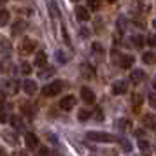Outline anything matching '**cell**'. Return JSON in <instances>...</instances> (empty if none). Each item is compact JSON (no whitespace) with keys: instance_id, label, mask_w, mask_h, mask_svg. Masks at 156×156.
<instances>
[{"instance_id":"1","label":"cell","mask_w":156,"mask_h":156,"mask_svg":"<svg viewBox=\"0 0 156 156\" xmlns=\"http://www.w3.org/2000/svg\"><path fill=\"white\" fill-rule=\"evenodd\" d=\"M86 137L95 142H116L118 140L112 133H107V132H88Z\"/></svg>"},{"instance_id":"2","label":"cell","mask_w":156,"mask_h":156,"mask_svg":"<svg viewBox=\"0 0 156 156\" xmlns=\"http://www.w3.org/2000/svg\"><path fill=\"white\" fill-rule=\"evenodd\" d=\"M62 88H63V83H62V81H53V83H49V84H46L42 88V95L48 97V98L56 97L58 93L62 91Z\"/></svg>"},{"instance_id":"3","label":"cell","mask_w":156,"mask_h":156,"mask_svg":"<svg viewBox=\"0 0 156 156\" xmlns=\"http://www.w3.org/2000/svg\"><path fill=\"white\" fill-rule=\"evenodd\" d=\"M18 51H20L21 56L32 55V53L35 51V41H34V39H23L21 44H20V48H18Z\"/></svg>"},{"instance_id":"4","label":"cell","mask_w":156,"mask_h":156,"mask_svg":"<svg viewBox=\"0 0 156 156\" xmlns=\"http://www.w3.org/2000/svg\"><path fill=\"white\" fill-rule=\"evenodd\" d=\"M0 90L4 93H7V95H16L18 90H20V84H18V81H2Z\"/></svg>"},{"instance_id":"5","label":"cell","mask_w":156,"mask_h":156,"mask_svg":"<svg viewBox=\"0 0 156 156\" xmlns=\"http://www.w3.org/2000/svg\"><path fill=\"white\" fill-rule=\"evenodd\" d=\"M25 144H27L28 149H37L39 147V137L35 133L28 132V133H25Z\"/></svg>"},{"instance_id":"6","label":"cell","mask_w":156,"mask_h":156,"mask_svg":"<svg viewBox=\"0 0 156 156\" xmlns=\"http://www.w3.org/2000/svg\"><path fill=\"white\" fill-rule=\"evenodd\" d=\"M74 105H76V97H74V95L63 97V98L60 100V109H62V111H70Z\"/></svg>"},{"instance_id":"7","label":"cell","mask_w":156,"mask_h":156,"mask_svg":"<svg viewBox=\"0 0 156 156\" xmlns=\"http://www.w3.org/2000/svg\"><path fill=\"white\" fill-rule=\"evenodd\" d=\"M23 91L27 93V95H35L37 93V83L34 79H27V81H23Z\"/></svg>"},{"instance_id":"8","label":"cell","mask_w":156,"mask_h":156,"mask_svg":"<svg viewBox=\"0 0 156 156\" xmlns=\"http://www.w3.org/2000/svg\"><path fill=\"white\" fill-rule=\"evenodd\" d=\"M144 79H146V74H144V70H140V69H133L132 74H130V81H132L133 84H140Z\"/></svg>"},{"instance_id":"9","label":"cell","mask_w":156,"mask_h":156,"mask_svg":"<svg viewBox=\"0 0 156 156\" xmlns=\"http://www.w3.org/2000/svg\"><path fill=\"white\" fill-rule=\"evenodd\" d=\"M128 90V83L126 81H116L112 84V93L114 95H123V93H126Z\"/></svg>"},{"instance_id":"10","label":"cell","mask_w":156,"mask_h":156,"mask_svg":"<svg viewBox=\"0 0 156 156\" xmlns=\"http://www.w3.org/2000/svg\"><path fill=\"white\" fill-rule=\"evenodd\" d=\"M81 98L84 100L86 104H95V93L90 88H81Z\"/></svg>"},{"instance_id":"11","label":"cell","mask_w":156,"mask_h":156,"mask_svg":"<svg viewBox=\"0 0 156 156\" xmlns=\"http://www.w3.org/2000/svg\"><path fill=\"white\" fill-rule=\"evenodd\" d=\"M27 21H23V20H18V21H14V25H12V35H21L23 32L27 30Z\"/></svg>"},{"instance_id":"12","label":"cell","mask_w":156,"mask_h":156,"mask_svg":"<svg viewBox=\"0 0 156 156\" xmlns=\"http://www.w3.org/2000/svg\"><path fill=\"white\" fill-rule=\"evenodd\" d=\"M142 123H144V126H146V128L154 130V128H156V116H154V114H146V116L142 118Z\"/></svg>"},{"instance_id":"13","label":"cell","mask_w":156,"mask_h":156,"mask_svg":"<svg viewBox=\"0 0 156 156\" xmlns=\"http://www.w3.org/2000/svg\"><path fill=\"white\" fill-rule=\"evenodd\" d=\"M135 63V58L132 56V55H123L119 60V65L121 69H132V65Z\"/></svg>"},{"instance_id":"14","label":"cell","mask_w":156,"mask_h":156,"mask_svg":"<svg viewBox=\"0 0 156 156\" xmlns=\"http://www.w3.org/2000/svg\"><path fill=\"white\" fill-rule=\"evenodd\" d=\"M11 49H12L11 42H9L5 37H0V55H5L7 56L9 53H11Z\"/></svg>"},{"instance_id":"15","label":"cell","mask_w":156,"mask_h":156,"mask_svg":"<svg viewBox=\"0 0 156 156\" xmlns=\"http://www.w3.org/2000/svg\"><path fill=\"white\" fill-rule=\"evenodd\" d=\"M11 123H12V128H16L18 132H25V121H23L21 116H12Z\"/></svg>"},{"instance_id":"16","label":"cell","mask_w":156,"mask_h":156,"mask_svg":"<svg viewBox=\"0 0 156 156\" xmlns=\"http://www.w3.org/2000/svg\"><path fill=\"white\" fill-rule=\"evenodd\" d=\"M76 16H77L79 21H88L90 20V12H88V9L86 7H76Z\"/></svg>"},{"instance_id":"17","label":"cell","mask_w":156,"mask_h":156,"mask_svg":"<svg viewBox=\"0 0 156 156\" xmlns=\"http://www.w3.org/2000/svg\"><path fill=\"white\" fill-rule=\"evenodd\" d=\"M116 126L119 128V130H123V132H128V130H132V121L126 119V118H121V119H118Z\"/></svg>"},{"instance_id":"18","label":"cell","mask_w":156,"mask_h":156,"mask_svg":"<svg viewBox=\"0 0 156 156\" xmlns=\"http://www.w3.org/2000/svg\"><path fill=\"white\" fill-rule=\"evenodd\" d=\"M142 62H144L146 65H154L156 63V53L147 51L146 55H142Z\"/></svg>"},{"instance_id":"19","label":"cell","mask_w":156,"mask_h":156,"mask_svg":"<svg viewBox=\"0 0 156 156\" xmlns=\"http://www.w3.org/2000/svg\"><path fill=\"white\" fill-rule=\"evenodd\" d=\"M46 63H48V55L44 51H39L35 55V65L37 67H44Z\"/></svg>"},{"instance_id":"20","label":"cell","mask_w":156,"mask_h":156,"mask_svg":"<svg viewBox=\"0 0 156 156\" xmlns=\"http://www.w3.org/2000/svg\"><path fill=\"white\" fill-rule=\"evenodd\" d=\"M132 105H133V112H139L140 111V105H142V95L135 93L132 97Z\"/></svg>"},{"instance_id":"21","label":"cell","mask_w":156,"mask_h":156,"mask_svg":"<svg viewBox=\"0 0 156 156\" xmlns=\"http://www.w3.org/2000/svg\"><path fill=\"white\" fill-rule=\"evenodd\" d=\"M2 137L9 142V144H16L18 139H16V135L12 133V130H2Z\"/></svg>"},{"instance_id":"22","label":"cell","mask_w":156,"mask_h":156,"mask_svg":"<svg viewBox=\"0 0 156 156\" xmlns=\"http://www.w3.org/2000/svg\"><path fill=\"white\" fill-rule=\"evenodd\" d=\"M139 147H140L142 151V154L144 156H151V146H149V142L147 140H139Z\"/></svg>"},{"instance_id":"23","label":"cell","mask_w":156,"mask_h":156,"mask_svg":"<svg viewBox=\"0 0 156 156\" xmlns=\"http://www.w3.org/2000/svg\"><path fill=\"white\" fill-rule=\"evenodd\" d=\"M9 23V11L7 9H0V27H5Z\"/></svg>"},{"instance_id":"24","label":"cell","mask_w":156,"mask_h":156,"mask_svg":"<svg viewBox=\"0 0 156 156\" xmlns=\"http://www.w3.org/2000/svg\"><path fill=\"white\" fill-rule=\"evenodd\" d=\"M11 69H12V63H11V60H9V58H5L4 62H0V70H2V72H9Z\"/></svg>"},{"instance_id":"25","label":"cell","mask_w":156,"mask_h":156,"mask_svg":"<svg viewBox=\"0 0 156 156\" xmlns=\"http://www.w3.org/2000/svg\"><path fill=\"white\" fill-rule=\"evenodd\" d=\"M88 9H90V11H98L100 0H88Z\"/></svg>"},{"instance_id":"26","label":"cell","mask_w":156,"mask_h":156,"mask_svg":"<svg viewBox=\"0 0 156 156\" xmlns=\"http://www.w3.org/2000/svg\"><path fill=\"white\" fill-rule=\"evenodd\" d=\"M46 69H48V70H41L39 72V76H41V77H49V76H53V74H55V67H46Z\"/></svg>"},{"instance_id":"27","label":"cell","mask_w":156,"mask_h":156,"mask_svg":"<svg viewBox=\"0 0 156 156\" xmlns=\"http://www.w3.org/2000/svg\"><path fill=\"white\" fill-rule=\"evenodd\" d=\"M91 116V111H86V109H83V111H79V114H77V118H79V121H86L88 118Z\"/></svg>"},{"instance_id":"28","label":"cell","mask_w":156,"mask_h":156,"mask_svg":"<svg viewBox=\"0 0 156 156\" xmlns=\"http://www.w3.org/2000/svg\"><path fill=\"white\" fill-rule=\"evenodd\" d=\"M132 41H133L135 48H142V46H144V37H140V35H133Z\"/></svg>"},{"instance_id":"29","label":"cell","mask_w":156,"mask_h":156,"mask_svg":"<svg viewBox=\"0 0 156 156\" xmlns=\"http://www.w3.org/2000/svg\"><path fill=\"white\" fill-rule=\"evenodd\" d=\"M21 72H23V74H27V76L32 74V65L27 63V62H23V63H21Z\"/></svg>"},{"instance_id":"30","label":"cell","mask_w":156,"mask_h":156,"mask_svg":"<svg viewBox=\"0 0 156 156\" xmlns=\"http://www.w3.org/2000/svg\"><path fill=\"white\" fill-rule=\"evenodd\" d=\"M83 74H84L86 77H91L95 72H93V69L90 67V65H83Z\"/></svg>"},{"instance_id":"31","label":"cell","mask_w":156,"mask_h":156,"mask_svg":"<svg viewBox=\"0 0 156 156\" xmlns=\"http://www.w3.org/2000/svg\"><path fill=\"white\" fill-rule=\"evenodd\" d=\"M56 60H58V62H62V63L67 62V56H65L63 51H56Z\"/></svg>"},{"instance_id":"32","label":"cell","mask_w":156,"mask_h":156,"mask_svg":"<svg viewBox=\"0 0 156 156\" xmlns=\"http://www.w3.org/2000/svg\"><path fill=\"white\" fill-rule=\"evenodd\" d=\"M149 104L153 107H156V93H151V95H149Z\"/></svg>"},{"instance_id":"33","label":"cell","mask_w":156,"mask_h":156,"mask_svg":"<svg viewBox=\"0 0 156 156\" xmlns=\"http://www.w3.org/2000/svg\"><path fill=\"white\" fill-rule=\"evenodd\" d=\"M147 42H149V46H153V48H156V35H149Z\"/></svg>"},{"instance_id":"34","label":"cell","mask_w":156,"mask_h":156,"mask_svg":"<svg viewBox=\"0 0 156 156\" xmlns=\"http://www.w3.org/2000/svg\"><path fill=\"white\" fill-rule=\"evenodd\" d=\"M5 121H7V114H5V111L0 109V123H5Z\"/></svg>"},{"instance_id":"35","label":"cell","mask_w":156,"mask_h":156,"mask_svg":"<svg viewBox=\"0 0 156 156\" xmlns=\"http://www.w3.org/2000/svg\"><path fill=\"white\" fill-rule=\"evenodd\" d=\"M95 118H97V119H104V114H102V109H95Z\"/></svg>"},{"instance_id":"36","label":"cell","mask_w":156,"mask_h":156,"mask_svg":"<svg viewBox=\"0 0 156 156\" xmlns=\"http://www.w3.org/2000/svg\"><path fill=\"white\" fill-rule=\"evenodd\" d=\"M39 154H41V156H53V154L49 153V149H48V147H42V149H41V153H39Z\"/></svg>"},{"instance_id":"37","label":"cell","mask_w":156,"mask_h":156,"mask_svg":"<svg viewBox=\"0 0 156 156\" xmlns=\"http://www.w3.org/2000/svg\"><path fill=\"white\" fill-rule=\"evenodd\" d=\"M121 146H123V147L126 149V151H130V149H132V146H130V144H128L126 140H121Z\"/></svg>"},{"instance_id":"38","label":"cell","mask_w":156,"mask_h":156,"mask_svg":"<svg viewBox=\"0 0 156 156\" xmlns=\"http://www.w3.org/2000/svg\"><path fill=\"white\" fill-rule=\"evenodd\" d=\"M93 49L95 51H102V46H100V44H93Z\"/></svg>"},{"instance_id":"39","label":"cell","mask_w":156,"mask_h":156,"mask_svg":"<svg viewBox=\"0 0 156 156\" xmlns=\"http://www.w3.org/2000/svg\"><path fill=\"white\" fill-rule=\"evenodd\" d=\"M48 137H49V140H51V142H56V137H55V135H51V133H49Z\"/></svg>"},{"instance_id":"40","label":"cell","mask_w":156,"mask_h":156,"mask_svg":"<svg viewBox=\"0 0 156 156\" xmlns=\"http://www.w3.org/2000/svg\"><path fill=\"white\" fill-rule=\"evenodd\" d=\"M18 156H28V154H27L25 151H20V154H18Z\"/></svg>"},{"instance_id":"41","label":"cell","mask_w":156,"mask_h":156,"mask_svg":"<svg viewBox=\"0 0 156 156\" xmlns=\"http://www.w3.org/2000/svg\"><path fill=\"white\" fill-rule=\"evenodd\" d=\"M153 27H154V28H156V20H154V21H153Z\"/></svg>"},{"instance_id":"42","label":"cell","mask_w":156,"mask_h":156,"mask_svg":"<svg viewBox=\"0 0 156 156\" xmlns=\"http://www.w3.org/2000/svg\"><path fill=\"white\" fill-rule=\"evenodd\" d=\"M153 84H154V88H156V79H154V83H153Z\"/></svg>"},{"instance_id":"43","label":"cell","mask_w":156,"mask_h":156,"mask_svg":"<svg viewBox=\"0 0 156 156\" xmlns=\"http://www.w3.org/2000/svg\"><path fill=\"white\" fill-rule=\"evenodd\" d=\"M107 2H116V0H107Z\"/></svg>"},{"instance_id":"44","label":"cell","mask_w":156,"mask_h":156,"mask_svg":"<svg viewBox=\"0 0 156 156\" xmlns=\"http://www.w3.org/2000/svg\"><path fill=\"white\" fill-rule=\"evenodd\" d=\"M2 2H5V0H0V4H2Z\"/></svg>"},{"instance_id":"45","label":"cell","mask_w":156,"mask_h":156,"mask_svg":"<svg viewBox=\"0 0 156 156\" xmlns=\"http://www.w3.org/2000/svg\"><path fill=\"white\" fill-rule=\"evenodd\" d=\"M74 2H79V0H74Z\"/></svg>"}]
</instances>
